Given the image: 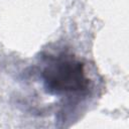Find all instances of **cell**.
<instances>
[{"instance_id":"1","label":"cell","mask_w":129,"mask_h":129,"mask_svg":"<svg viewBox=\"0 0 129 129\" xmlns=\"http://www.w3.org/2000/svg\"><path fill=\"white\" fill-rule=\"evenodd\" d=\"M40 78L45 91L54 96L83 95L90 88L85 63L73 54L49 55L41 69Z\"/></svg>"}]
</instances>
